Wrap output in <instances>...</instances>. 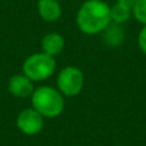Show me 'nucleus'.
<instances>
[{"mask_svg":"<svg viewBox=\"0 0 146 146\" xmlns=\"http://www.w3.org/2000/svg\"><path fill=\"white\" fill-rule=\"evenodd\" d=\"M64 45H66V42H64L63 36L56 32H50L45 35L42 41H41L42 53L48 54L50 56H55L60 54L64 49Z\"/></svg>","mask_w":146,"mask_h":146,"instance_id":"obj_8","label":"nucleus"},{"mask_svg":"<svg viewBox=\"0 0 146 146\" xmlns=\"http://www.w3.org/2000/svg\"><path fill=\"white\" fill-rule=\"evenodd\" d=\"M56 83H58V88L62 92V95L72 98L82 91L85 77L80 68L69 66L60 71V73L58 74Z\"/></svg>","mask_w":146,"mask_h":146,"instance_id":"obj_4","label":"nucleus"},{"mask_svg":"<svg viewBox=\"0 0 146 146\" xmlns=\"http://www.w3.org/2000/svg\"><path fill=\"white\" fill-rule=\"evenodd\" d=\"M137 44H139L140 50L146 54V25H144V27L140 31L139 37H137Z\"/></svg>","mask_w":146,"mask_h":146,"instance_id":"obj_12","label":"nucleus"},{"mask_svg":"<svg viewBox=\"0 0 146 146\" xmlns=\"http://www.w3.org/2000/svg\"><path fill=\"white\" fill-rule=\"evenodd\" d=\"M118 146H124V145H118Z\"/></svg>","mask_w":146,"mask_h":146,"instance_id":"obj_15","label":"nucleus"},{"mask_svg":"<svg viewBox=\"0 0 146 146\" xmlns=\"http://www.w3.org/2000/svg\"><path fill=\"white\" fill-rule=\"evenodd\" d=\"M31 101L33 109H36L44 118H55L64 110V96L60 91L50 86H41L33 90Z\"/></svg>","mask_w":146,"mask_h":146,"instance_id":"obj_2","label":"nucleus"},{"mask_svg":"<svg viewBox=\"0 0 146 146\" xmlns=\"http://www.w3.org/2000/svg\"><path fill=\"white\" fill-rule=\"evenodd\" d=\"M17 127L25 135H36L44 127V117L36 109H25L17 117Z\"/></svg>","mask_w":146,"mask_h":146,"instance_id":"obj_5","label":"nucleus"},{"mask_svg":"<svg viewBox=\"0 0 146 146\" xmlns=\"http://www.w3.org/2000/svg\"><path fill=\"white\" fill-rule=\"evenodd\" d=\"M76 23L86 35L101 33L111 23L110 7L104 0H86L78 9Z\"/></svg>","mask_w":146,"mask_h":146,"instance_id":"obj_1","label":"nucleus"},{"mask_svg":"<svg viewBox=\"0 0 146 146\" xmlns=\"http://www.w3.org/2000/svg\"><path fill=\"white\" fill-rule=\"evenodd\" d=\"M56 62L54 56L45 53H35L30 55L23 63V74L31 81L48 80L55 71Z\"/></svg>","mask_w":146,"mask_h":146,"instance_id":"obj_3","label":"nucleus"},{"mask_svg":"<svg viewBox=\"0 0 146 146\" xmlns=\"http://www.w3.org/2000/svg\"><path fill=\"white\" fill-rule=\"evenodd\" d=\"M56 1H62V0H56Z\"/></svg>","mask_w":146,"mask_h":146,"instance_id":"obj_14","label":"nucleus"},{"mask_svg":"<svg viewBox=\"0 0 146 146\" xmlns=\"http://www.w3.org/2000/svg\"><path fill=\"white\" fill-rule=\"evenodd\" d=\"M135 1L136 0H117L115 3H118V4H121V5H124V7H127V8H133V4H135Z\"/></svg>","mask_w":146,"mask_h":146,"instance_id":"obj_13","label":"nucleus"},{"mask_svg":"<svg viewBox=\"0 0 146 146\" xmlns=\"http://www.w3.org/2000/svg\"><path fill=\"white\" fill-rule=\"evenodd\" d=\"M8 90L17 98H28L33 92V83L27 76L14 74L8 82Z\"/></svg>","mask_w":146,"mask_h":146,"instance_id":"obj_6","label":"nucleus"},{"mask_svg":"<svg viewBox=\"0 0 146 146\" xmlns=\"http://www.w3.org/2000/svg\"><path fill=\"white\" fill-rule=\"evenodd\" d=\"M110 17L113 23L123 25V23L128 22L129 18L132 17V9L115 3L113 7H110Z\"/></svg>","mask_w":146,"mask_h":146,"instance_id":"obj_10","label":"nucleus"},{"mask_svg":"<svg viewBox=\"0 0 146 146\" xmlns=\"http://www.w3.org/2000/svg\"><path fill=\"white\" fill-rule=\"evenodd\" d=\"M101 35H103L104 44H106L108 46H111V48L121 46L124 41V37H126V33H124L122 25L113 22L101 32Z\"/></svg>","mask_w":146,"mask_h":146,"instance_id":"obj_9","label":"nucleus"},{"mask_svg":"<svg viewBox=\"0 0 146 146\" xmlns=\"http://www.w3.org/2000/svg\"><path fill=\"white\" fill-rule=\"evenodd\" d=\"M37 12L45 22H55L62 15V7L56 0H38Z\"/></svg>","mask_w":146,"mask_h":146,"instance_id":"obj_7","label":"nucleus"},{"mask_svg":"<svg viewBox=\"0 0 146 146\" xmlns=\"http://www.w3.org/2000/svg\"><path fill=\"white\" fill-rule=\"evenodd\" d=\"M132 15L137 22L146 25V0H136L132 8Z\"/></svg>","mask_w":146,"mask_h":146,"instance_id":"obj_11","label":"nucleus"}]
</instances>
